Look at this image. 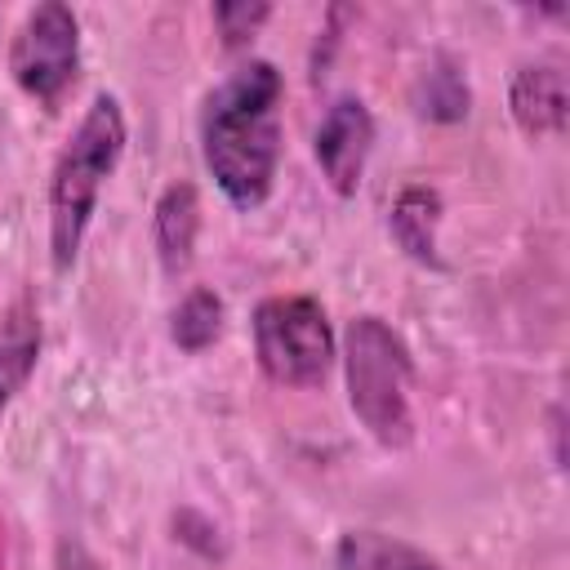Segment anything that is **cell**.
Masks as SVG:
<instances>
[{
  "mask_svg": "<svg viewBox=\"0 0 570 570\" xmlns=\"http://www.w3.org/2000/svg\"><path fill=\"white\" fill-rule=\"evenodd\" d=\"M285 76L267 58L240 62L200 102V160L232 209H258L281 169Z\"/></svg>",
  "mask_w": 570,
  "mask_h": 570,
  "instance_id": "obj_1",
  "label": "cell"
},
{
  "mask_svg": "<svg viewBox=\"0 0 570 570\" xmlns=\"http://www.w3.org/2000/svg\"><path fill=\"white\" fill-rule=\"evenodd\" d=\"M125 142H129V125H125L120 98L94 94V102L85 107L80 125L71 129L49 174V258L58 272H67L80 258L102 183L116 174Z\"/></svg>",
  "mask_w": 570,
  "mask_h": 570,
  "instance_id": "obj_2",
  "label": "cell"
},
{
  "mask_svg": "<svg viewBox=\"0 0 570 570\" xmlns=\"http://www.w3.org/2000/svg\"><path fill=\"white\" fill-rule=\"evenodd\" d=\"M343 383H347L352 414L383 450H405L414 441V410H410L414 356H410L405 338L383 316L365 312V316L347 321Z\"/></svg>",
  "mask_w": 570,
  "mask_h": 570,
  "instance_id": "obj_3",
  "label": "cell"
},
{
  "mask_svg": "<svg viewBox=\"0 0 570 570\" xmlns=\"http://www.w3.org/2000/svg\"><path fill=\"white\" fill-rule=\"evenodd\" d=\"M254 356L276 387H316L334 365V325L312 294H272L254 307Z\"/></svg>",
  "mask_w": 570,
  "mask_h": 570,
  "instance_id": "obj_4",
  "label": "cell"
},
{
  "mask_svg": "<svg viewBox=\"0 0 570 570\" xmlns=\"http://www.w3.org/2000/svg\"><path fill=\"white\" fill-rule=\"evenodd\" d=\"M9 76L36 107L58 111L80 76V18L58 0L36 4L9 40Z\"/></svg>",
  "mask_w": 570,
  "mask_h": 570,
  "instance_id": "obj_5",
  "label": "cell"
},
{
  "mask_svg": "<svg viewBox=\"0 0 570 570\" xmlns=\"http://www.w3.org/2000/svg\"><path fill=\"white\" fill-rule=\"evenodd\" d=\"M374 151V116L356 94H343L325 107L316 138H312V156L321 165V178L330 183L334 196H356L361 178H365V160Z\"/></svg>",
  "mask_w": 570,
  "mask_h": 570,
  "instance_id": "obj_6",
  "label": "cell"
},
{
  "mask_svg": "<svg viewBox=\"0 0 570 570\" xmlns=\"http://www.w3.org/2000/svg\"><path fill=\"white\" fill-rule=\"evenodd\" d=\"M508 111L525 138H552L566 129V71L561 62H525L508 85Z\"/></svg>",
  "mask_w": 570,
  "mask_h": 570,
  "instance_id": "obj_7",
  "label": "cell"
},
{
  "mask_svg": "<svg viewBox=\"0 0 570 570\" xmlns=\"http://www.w3.org/2000/svg\"><path fill=\"white\" fill-rule=\"evenodd\" d=\"M45 347V330H40V312L31 298H18L0 312V414L13 405V396L27 387V379L36 374Z\"/></svg>",
  "mask_w": 570,
  "mask_h": 570,
  "instance_id": "obj_8",
  "label": "cell"
},
{
  "mask_svg": "<svg viewBox=\"0 0 570 570\" xmlns=\"http://www.w3.org/2000/svg\"><path fill=\"white\" fill-rule=\"evenodd\" d=\"M196 232H200V196L187 178H174L160 200H156V214H151V236H156V254H160V267L169 276L187 272L191 267V249H196Z\"/></svg>",
  "mask_w": 570,
  "mask_h": 570,
  "instance_id": "obj_9",
  "label": "cell"
},
{
  "mask_svg": "<svg viewBox=\"0 0 570 570\" xmlns=\"http://www.w3.org/2000/svg\"><path fill=\"white\" fill-rule=\"evenodd\" d=\"M436 223H441V196L423 183H410L387 214V232L396 240V249L405 258H414L419 267H445L441 249H436Z\"/></svg>",
  "mask_w": 570,
  "mask_h": 570,
  "instance_id": "obj_10",
  "label": "cell"
},
{
  "mask_svg": "<svg viewBox=\"0 0 570 570\" xmlns=\"http://www.w3.org/2000/svg\"><path fill=\"white\" fill-rule=\"evenodd\" d=\"M334 570H445V566L396 534L347 530L334 543Z\"/></svg>",
  "mask_w": 570,
  "mask_h": 570,
  "instance_id": "obj_11",
  "label": "cell"
},
{
  "mask_svg": "<svg viewBox=\"0 0 570 570\" xmlns=\"http://www.w3.org/2000/svg\"><path fill=\"white\" fill-rule=\"evenodd\" d=\"M223 325H227V307L205 285L187 289L183 303L169 312V338H174L178 352H191V356L205 352V347H214L223 338Z\"/></svg>",
  "mask_w": 570,
  "mask_h": 570,
  "instance_id": "obj_12",
  "label": "cell"
},
{
  "mask_svg": "<svg viewBox=\"0 0 570 570\" xmlns=\"http://www.w3.org/2000/svg\"><path fill=\"white\" fill-rule=\"evenodd\" d=\"M414 102H419V111H423L428 120L454 125V120L468 116L472 89H468L463 71H459L450 58H436V62L423 71V80H419V98H414Z\"/></svg>",
  "mask_w": 570,
  "mask_h": 570,
  "instance_id": "obj_13",
  "label": "cell"
},
{
  "mask_svg": "<svg viewBox=\"0 0 570 570\" xmlns=\"http://www.w3.org/2000/svg\"><path fill=\"white\" fill-rule=\"evenodd\" d=\"M267 18H272V4H245V0L214 4V27H218V36H223L227 49H240L245 40H254Z\"/></svg>",
  "mask_w": 570,
  "mask_h": 570,
  "instance_id": "obj_14",
  "label": "cell"
},
{
  "mask_svg": "<svg viewBox=\"0 0 570 570\" xmlns=\"http://www.w3.org/2000/svg\"><path fill=\"white\" fill-rule=\"evenodd\" d=\"M53 570H98V561L89 557V548H85V543L62 539V543H58V561H53Z\"/></svg>",
  "mask_w": 570,
  "mask_h": 570,
  "instance_id": "obj_15",
  "label": "cell"
},
{
  "mask_svg": "<svg viewBox=\"0 0 570 570\" xmlns=\"http://www.w3.org/2000/svg\"><path fill=\"white\" fill-rule=\"evenodd\" d=\"M548 432H552V463L561 468V463H566V450H561V432H566V428H561V405H552V414H548Z\"/></svg>",
  "mask_w": 570,
  "mask_h": 570,
  "instance_id": "obj_16",
  "label": "cell"
}]
</instances>
